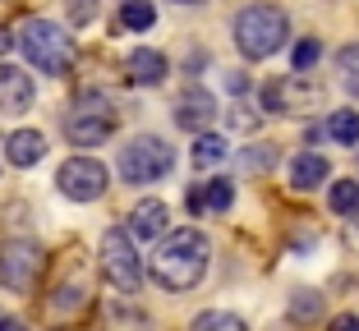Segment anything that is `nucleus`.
I'll use <instances>...</instances> for the list:
<instances>
[{
	"label": "nucleus",
	"instance_id": "obj_1",
	"mask_svg": "<svg viewBox=\"0 0 359 331\" xmlns=\"http://www.w3.org/2000/svg\"><path fill=\"white\" fill-rule=\"evenodd\" d=\"M208 258H212V244L203 230H170L166 239L157 244V253L148 258V272L161 290H194L203 276H208Z\"/></svg>",
	"mask_w": 359,
	"mask_h": 331
},
{
	"label": "nucleus",
	"instance_id": "obj_2",
	"mask_svg": "<svg viewBox=\"0 0 359 331\" xmlns=\"http://www.w3.org/2000/svg\"><path fill=\"white\" fill-rule=\"evenodd\" d=\"M19 46H23V55H28V64L42 69V74H69L74 60H79L74 37L51 19H28L19 28Z\"/></svg>",
	"mask_w": 359,
	"mask_h": 331
},
{
	"label": "nucleus",
	"instance_id": "obj_3",
	"mask_svg": "<svg viewBox=\"0 0 359 331\" xmlns=\"http://www.w3.org/2000/svg\"><path fill=\"white\" fill-rule=\"evenodd\" d=\"M290 37V23L276 5H244L235 14V46H240L244 60H267L276 55Z\"/></svg>",
	"mask_w": 359,
	"mask_h": 331
},
{
	"label": "nucleus",
	"instance_id": "obj_4",
	"mask_svg": "<svg viewBox=\"0 0 359 331\" xmlns=\"http://www.w3.org/2000/svg\"><path fill=\"white\" fill-rule=\"evenodd\" d=\"M116 129H120V111L97 92L79 97V106L65 115V139L74 143V148H97V143H106Z\"/></svg>",
	"mask_w": 359,
	"mask_h": 331
},
{
	"label": "nucleus",
	"instance_id": "obj_5",
	"mask_svg": "<svg viewBox=\"0 0 359 331\" xmlns=\"http://www.w3.org/2000/svg\"><path fill=\"white\" fill-rule=\"evenodd\" d=\"M175 166V152L157 134H138L125 152H120V180L125 184H152Z\"/></svg>",
	"mask_w": 359,
	"mask_h": 331
},
{
	"label": "nucleus",
	"instance_id": "obj_6",
	"mask_svg": "<svg viewBox=\"0 0 359 331\" xmlns=\"http://www.w3.org/2000/svg\"><path fill=\"white\" fill-rule=\"evenodd\" d=\"M102 272L120 295H134L138 281H143V262H138V253H134V239H129V230H120V225H111L102 235Z\"/></svg>",
	"mask_w": 359,
	"mask_h": 331
},
{
	"label": "nucleus",
	"instance_id": "obj_7",
	"mask_svg": "<svg viewBox=\"0 0 359 331\" xmlns=\"http://www.w3.org/2000/svg\"><path fill=\"white\" fill-rule=\"evenodd\" d=\"M106 180H111V175H106V166L97 157H69L60 171H55L60 193L74 198V203H97V198L106 193Z\"/></svg>",
	"mask_w": 359,
	"mask_h": 331
},
{
	"label": "nucleus",
	"instance_id": "obj_8",
	"mask_svg": "<svg viewBox=\"0 0 359 331\" xmlns=\"http://www.w3.org/2000/svg\"><path fill=\"white\" fill-rule=\"evenodd\" d=\"M42 267H46V258L32 239H5V248H0V281L10 290H32Z\"/></svg>",
	"mask_w": 359,
	"mask_h": 331
},
{
	"label": "nucleus",
	"instance_id": "obj_9",
	"mask_svg": "<svg viewBox=\"0 0 359 331\" xmlns=\"http://www.w3.org/2000/svg\"><path fill=\"white\" fill-rule=\"evenodd\" d=\"M170 225V212L166 203H157V198H143V203L129 212V239H143V244H157L161 235H166Z\"/></svg>",
	"mask_w": 359,
	"mask_h": 331
},
{
	"label": "nucleus",
	"instance_id": "obj_10",
	"mask_svg": "<svg viewBox=\"0 0 359 331\" xmlns=\"http://www.w3.org/2000/svg\"><path fill=\"white\" fill-rule=\"evenodd\" d=\"M125 74H129V83H134V87H161V83H166V74H170V64H166V55H161V51L138 46V51L125 60Z\"/></svg>",
	"mask_w": 359,
	"mask_h": 331
},
{
	"label": "nucleus",
	"instance_id": "obj_11",
	"mask_svg": "<svg viewBox=\"0 0 359 331\" xmlns=\"http://www.w3.org/2000/svg\"><path fill=\"white\" fill-rule=\"evenodd\" d=\"M212 115H217V101H212L203 87H189V92L175 101V125L189 129V134H208Z\"/></svg>",
	"mask_w": 359,
	"mask_h": 331
},
{
	"label": "nucleus",
	"instance_id": "obj_12",
	"mask_svg": "<svg viewBox=\"0 0 359 331\" xmlns=\"http://www.w3.org/2000/svg\"><path fill=\"white\" fill-rule=\"evenodd\" d=\"M32 78L23 74L19 64H0V111H10V115H23L32 106Z\"/></svg>",
	"mask_w": 359,
	"mask_h": 331
},
{
	"label": "nucleus",
	"instance_id": "obj_13",
	"mask_svg": "<svg viewBox=\"0 0 359 331\" xmlns=\"http://www.w3.org/2000/svg\"><path fill=\"white\" fill-rule=\"evenodd\" d=\"M332 180V166H327V157H318V152H299L295 161H290V184L295 189H318V184H327Z\"/></svg>",
	"mask_w": 359,
	"mask_h": 331
},
{
	"label": "nucleus",
	"instance_id": "obj_14",
	"mask_svg": "<svg viewBox=\"0 0 359 331\" xmlns=\"http://www.w3.org/2000/svg\"><path fill=\"white\" fill-rule=\"evenodd\" d=\"M5 157H10V166H37V161L46 157V139L37 129H19V134H10V143H5Z\"/></svg>",
	"mask_w": 359,
	"mask_h": 331
},
{
	"label": "nucleus",
	"instance_id": "obj_15",
	"mask_svg": "<svg viewBox=\"0 0 359 331\" xmlns=\"http://www.w3.org/2000/svg\"><path fill=\"white\" fill-rule=\"evenodd\" d=\"M226 157H231V143H226L222 134H198V139H194V166H198V171L222 166Z\"/></svg>",
	"mask_w": 359,
	"mask_h": 331
},
{
	"label": "nucleus",
	"instance_id": "obj_16",
	"mask_svg": "<svg viewBox=\"0 0 359 331\" xmlns=\"http://www.w3.org/2000/svg\"><path fill=\"white\" fill-rule=\"evenodd\" d=\"M152 23H157V5H152V0H125V5H120V28L143 32V28H152Z\"/></svg>",
	"mask_w": 359,
	"mask_h": 331
},
{
	"label": "nucleus",
	"instance_id": "obj_17",
	"mask_svg": "<svg viewBox=\"0 0 359 331\" xmlns=\"http://www.w3.org/2000/svg\"><path fill=\"white\" fill-rule=\"evenodd\" d=\"M327 203L341 216H359V180H337L327 189Z\"/></svg>",
	"mask_w": 359,
	"mask_h": 331
},
{
	"label": "nucleus",
	"instance_id": "obj_18",
	"mask_svg": "<svg viewBox=\"0 0 359 331\" xmlns=\"http://www.w3.org/2000/svg\"><path fill=\"white\" fill-rule=\"evenodd\" d=\"M337 74H341V87H346L350 97H359V42H350V46L337 51Z\"/></svg>",
	"mask_w": 359,
	"mask_h": 331
},
{
	"label": "nucleus",
	"instance_id": "obj_19",
	"mask_svg": "<svg viewBox=\"0 0 359 331\" xmlns=\"http://www.w3.org/2000/svg\"><path fill=\"white\" fill-rule=\"evenodd\" d=\"M327 134L337 143H350V148H355L359 143V111H332L327 115Z\"/></svg>",
	"mask_w": 359,
	"mask_h": 331
},
{
	"label": "nucleus",
	"instance_id": "obj_20",
	"mask_svg": "<svg viewBox=\"0 0 359 331\" xmlns=\"http://www.w3.org/2000/svg\"><path fill=\"white\" fill-rule=\"evenodd\" d=\"M55 309L60 313H69V309H79V304H88V276H69L60 290H55Z\"/></svg>",
	"mask_w": 359,
	"mask_h": 331
},
{
	"label": "nucleus",
	"instance_id": "obj_21",
	"mask_svg": "<svg viewBox=\"0 0 359 331\" xmlns=\"http://www.w3.org/2000/svg\"><path fill=\"white\" fill-rule=\"evenodd\" d=\"M189 331H249V327H244L235 313H217V309H208V313H198V318H194V327H189Z\"/></svg>",
	"mask_w": 359,
	"mask_h": 331
},
{
	"label": "nucleus",
	"instance_id": "obj_22",
	"mask_svg": "<svg viewBox=\"0 0 359 331\" xmlns=\"http://www.w3.org/2000/svg\"><path fill=\"white\" fill-rule=\"evenodd\" d=\"M231 203H235L231 180H212V184H203V212H226Z\"/></svg>",
	"mask_w": 359,
	"mask_h": 331
},
{
	"label": "nucleus",
	"instance_id": "obj_23",
	"mask_svg": "<svg viewBox=\"0 0 359 331\" xmlns=\"http://www.w3.org/2000/svg\"><path fill=\"white\" fill-rule=\"evenodd\" d=\"M318 55H323V46H318L313 37H304V42H295V55H290V60H295V74H309V69L318 64Z\"/></svg>",
	"mask_w": 359,
	"mask_h": 331
},
{
	"label": "nucleus",
	"instance_id": "obj_24",
	"mask_svg": "<svg viewBox=\"0 0 359 331\" xmlns=\"http://www.w3.org/2000/svg\"><path fill=\"white\" fill-rule=\"evenodd\" d=\"M318 309H323V295H313V290H299L290 300V318H318Z\"/></svg>",
	"mask_w": 359,
	"mask_h": 331
},
{
	"label": "nucleus",
	"instance_id": "obj_25",
	"mask_svg": "<svg viewBox=\"0 0 359 331\" xmlns=\"http://www.w3.org/2000/svg\"><path fill=\"white\" fill-rule=\"evenodd\" d=\"M272 161H276V148L267 143V148H254V152H244V157H240V166H244V171H267Z\"/></svg>",
	"mask_w": 359,
	"mask_h": 331
},
{
	"label": "nucleus",
	"instance_id": "obj_26",
	"mask_svg": "<svg viewBox=\"0 0 359 331\" xmlns=\"http://www.w3.org/2000/svg\"><path fill=\"white\" fill-rule=\"evenodd\" d=\"M97 19V0H69V23L74 28H83V23Z\"/></svg>",
	"mask_w": 359,
	"mask_h": 331
},
{
	"label": "nucleus",
	"instance_id": "obj_27",
	"mask_svg": "<svg viewBox=\"0 0 359 331\" xmlns=\"http://www.w3.org/2000/svg\"><path fill=\"white\" fill-rule=\"evenodd\" d=\"M231 125H235V129H254V125H258V115H254V111H249V106H235Z\"/></svg>",
	"mask_w": 359,
	"mask_h": 331
},
{
	"label": "nucleus",
	"instance_id": "obj_28",
	"mask_svg": "<svg viewBox=\"0 0 359 331\" xmlns=\"http://www.w3.org/2000/svg\"><path fill=\"white\" fill-rule=\"evenodd\" d=\"M332 331H359V313H341V318H332Z\"/></svg>",
	"mask_w": 359,
	"mask_h": 331
},
{
	"label": "nucleus",
	"instance_id": "obj_29",
	"mask_svg": "<svg viewBox=\"0 0 359 331\" xmlns=\"http://www.w3.org/2000/svg\"><path fill=\"white\" fill-rule=\"evenodd\" d=\"M184 207H189V212H194V216H198V212H203V184H194V189H189V193H184Z\"/></svg>",
	"mask_w": 359,
	"mask_h": 331
},
{
	"label": "nucleus",
	"instance_id": "obj_30",
	"mask_svg": "<svg viewBox=\"0 0 359 331\" xmlns=\"http://www.w3.org/2000/svg\"><path fill=\"white\" fill-rule=\"evenodd\" d=\"M226 87H231V92H244L249 83H244V74H226Z\"/></svg>",
	"mask_w": 359,
	"mask_h": 331
},
{
	"label": "nucleus",
	"instance_id": "obj_31",
	"mask_svg": "<svg viewBox=\"0 0 359 331\" xmlns=\"http://www.w3.org/2000/svg\"><path fill=\"white\" fill-rule=\"evenodd\" d=\"M0 331H28L23 322H10V318H0Z\"/></svg>",
	"mask_w": 359,
	"mask_h": 331
},
{
	"label": "nucleus",
	"instance_id": "obj_32",
	"mask_svg": "<svg viewBox=\"0 0 359 331\" xmlns=\"http://www.w3.org/2000/svg\"><path fill=\"white\" fill-rule=\"evenodd\" d=\"M350 244L359 248V216H355V221H350Z\"/></svg>",
	"mask_w": 359,
	"mask_h": 331
},
{
	"label": "nucleus",
	"instance_id": "obj_33",
	"mask_svg": "<svg viewBox=\"0 0 359 331\" xmlns=\"http://www.w3.org/2000/svg\"><path fill=\"white\" fill-rule=\"evenodd\" d=\"M10 42H14V37H10V32H5V28H0V55L10 51Z\"/></svg>",
	"mask_w": 359,
	"mask_h": 331
},
{
	"label": "nucleus",
	"instance_id": "obj_34",
	"mask_svg": "<svg viewBox=\"0 0 359 331\" xmlns=\"http://www.w3.org/2000/svg\"><path fill=\"white\" fill-rule=\"evenodd\" d=\"M180 5H198V0H180Z\"/></svg>",
	"mask_w": 359,
	"mask_h": 331
}]
</instances>
